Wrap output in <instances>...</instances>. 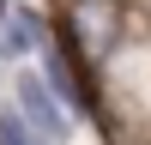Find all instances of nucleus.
I'll use <instances>...</instances> for the list:
<instances>
[{
  "instance_id": "f03ea898",
  "label": "nucleus",
  "mask_w": 151,
  "mask_h": 145,
  "mask_svg": "<svg viewBox=\"0 0 151 145\" xmlns=\"http://www.w3.org/2000/svg\"><path fill=\"white\" fill-rule=\"evenodd\" d=\"M12 103H18V115L30 121L48 145H67V133H73V109L55 97V85H48L42 72H18V79H12Z\"/></svg>"
},
{
  "instance_id": "20e7f679",
  "label": "nucleus",
  "mask_w": 151,
  "mask_h": 145,
  "mask_svg": "<svg viewBox=\"0 0 151 145\" xmlns=\"http://www.w3.org/2000/svg\"><path fill=\"white\" fill-rule=\"evenodd\" d=\"M0 145H48V139L18 115V103H0Z\"/></svg>"
},
{
  "instance_id": "7ed1b4c3",
  "label": "nucleus",
  "mask_w": 151,
  "mask_h": 145,
  "mask_svg": "<svg viewBox=\"0 0 151 145\" xmlns=\"http://www.w3.org/2000/svg\"><path fill=\"white\" fill-rule=\"evenodd\" d=\"M42 42H48L42 12H30V6L12 0V6L0 12V55H6V60H24V55H42Z\"/></svg>"
},
{
  "instance_id": "423d86ee",
  "label": "nucleus",
  "mask_w": 151,
  "mask_h": 145,
  "mask_svg": "<svg viewBox=\"0 0 151 145\" xmlns=\"http://www.w3.org/2000/svg\"><path fill=\"white\" fill-rule=\"evenodd\" d=\"M0 60H6V55H0Z\"/></svg>"
},
{
  "instance_id": "f257e3e1",
  "label": "nucleus",
  "mask_w": 151,
  "mask_h": 145,
  "mask_svg": "<svg viewBox=\"0 0 151 145\" xmlns=\"http://www.w3.org/2000/svg\"><path fill=\"white\" fill-rule=\"evenodd\" d=\"M67 30L85 60H109L127 36V12L121 0H67Z\"/></svg>"
},
{
  "instance_id": "39448f33",
  "label": "nucleus",
  "mask_w": 151,
  "mask_h": 145,
  "mask_svg": "<svg viewBox=\"0 0 151 145\" xmlns=\"http://www.w3.org/2000/svg\"><path fill=\"white\" fill-rule=\"evenodd\" d=\"M6 6H12V0H0V12H6Z\"/></svg>"
}]
</instances>
